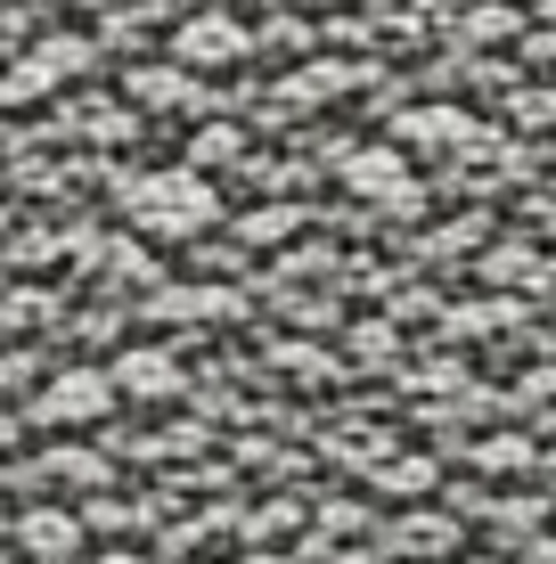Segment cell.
Returning <instances> with one entry per match:
<instances>
[{
	"label": "cell",
	"instance_id": "5b68a950",
	"mask_svg": "<svg viewBox=\"0 0 556 564\" xmlns=\"http://www.w3.org/2000/svg\"><path fill=\"white\" fill-rule=\"evenodd\" d=\"M115 384H123V393L164 401V393H181V368H172V352H131L123 368H115Z\"/></svg>",
	"mask_w": 556,
	"mask_h": 564
},
{
	"label": "cell",
	"instance_id": "30bf717a",
	"mask_svg": "<svg viewBox=\"0 0 556 564\" xmlns=\"http://www.w3.org/2000/svg\"><path fill=\"white\" fill-rule=\"evenodd\" d=\"M50 475H66V482H99L107 466L90 458V451H57V458H50Z\"/></svg>",
	"mask_w": 556,
	"mask_h": 564
},
{
	"label": "cell",
	"instance_id": "277c9868",
	"mask_svg": "<svg viewBox=\"0 0 556 564\" xmlns=\"http://www.w3.org/2000/svg\"><path fill=\"white\" fill-rule=\"evenodd\" d=\"M107 401H115V377H99V368H66V377L42 384L50 425H90V417H107Z\"/></svg>",
	"mask_w": 556,
	"mask_h": 564
},
{
	"label": "cell",
	"instance_id": "8992f818",
	"mask_svg": "<svg viewBox=\"0 0 556 564\" xmlns=\"http://www.w3.org/2000/svg\"><path fill=\"white\" fill-rule=\"evenodd\" d=\"M17 540H25V549H33V556H50V564H57V556H74V549H83V532H74V523H66V516H50V508H42V516H25V523H17Z\"/></svg>",
	"mask_w": 556,
	"mask_h": 564
},
{
	"label": "cell",
	"instance_id": "3957f363",
	"mask_svg": "<svg viewBox=\"0 0 556 564\" xmlns=\"http://www.w3.org/2000/svg\"><path fill=\"white\" fill-rule=\"evenodd\" d=\"M254 50V33L238 25V17H188L181 33H172V57H181V66H238V57Z\"/></svg>",
	"mask_w": 556,
	"mask_h": 564
},
{
	"label": "cell",
	"instance_id": "9c48e42d",
	"mask_svg": "<svg viewBox=\"0 0 556 564\" xmlns=\"http://www.w3.org/2000/svg\"><path fill=\"white\" fill-rule=\"evenodd\" d=\"M286 229H295V213H286V205H271V213H254V221H246V238H254V246H279Z\"/></svg>",
	"mask_w": 556,
	"mask_h": 564
},
{
	"label": "cell",
	"instance_id": "6da1fadb",
	"mask_svg": "<svg viewBox=\"0 0 556 564\" xmlns=\"http://www.w3.org/2000/svg\"><path fill=\"white\" fill-rule=\"evenodd\" d=\"M214 213H221V197L188 164L148 172V181L131 188V221H140L148 238H197V229H214Z\"/></svg>",
	"mask_w": 556,
	"mask_h": 564
},
{
	"label": "cell",
	"instance_id": "ba28073f",
	"mask_svg": "<svg viewBox=\"0 0 556 564\" xmlns=\"http://www.w3.org/2000/svg\"><path fill=\"white\" fill-rule=\"evenodd\" d=\"M401 140H410V148H458V140H467V115H458V107H426V115L401 123Z\"/></svg>",
	"mask_w": 556,
	"mask_h": 564
},
{
	"label": "cell",
	"instance_id": "52a82bcc",
	"mask_svg": "<svg viewBox=\"0 0 556 564\" xmlns=\"http://www.w3.org/2000/svg\"><path fill=\"white\" fill-rule=\"evenodd\" d=\"M131 99H140V107H188L197 83H188L181 66H148V74H131Z\"/></svg>",
	"mask_w": 556,
	"mask_h": 564
},
{
	"label": "cell",
	"instance_id": "7a4b0ae2",
	"mask_svg": "<svg viewBox=\"0 0 556 564\" xmlns=\"http://www.w3.org/2000/svg\"><path fill=\"white\" fill-rule=\"evenodd\" d=\"M344 188H352V197H369V205H393V213H410V205H417V181H410V164H401L393 148H360V155H344Z\"/></svg>",
	"mask_w": 556,
	"mask_h": 564
},
{
	"label": "cell",
	"instance_id": "8fae6325",
	"mask_svg": "<svg viewBox=\"0 0 556 564\" xmlns=\"http://www.w3.org/2000/svg\"><path fill=\"white\" fill-rule=\"evenodd\" d=\"M458 564H491V556H458Z\"/></svg>",
	"mask_w": 556,
	"mask_h": 564
}]
</instances>
